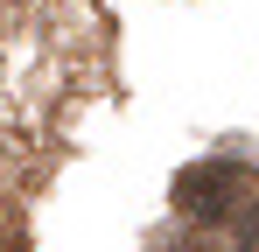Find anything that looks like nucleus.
Returning <instances> with one entry per match:
<instances>
[{
    "label": "nucleus",
    "mask_w": 259,
    "mask_h": 252,
    "mask_svg": "<svg viewBox=\"0 0 259 252\" xmlns=\"http://www.w3.org/2000/svg\"><path fill=\"white\" fill-rule=\"evenodd\" d=\"M238 161H196L175 175V210L182 217H196V224H217V217H231L238 210Z\"/></svg>",
    "instance_id": "nucleus-1"
},
{
    "label": "nucleus",
    "mask_w": 259,
    "mask_h": 252,
    "mask_svg": "<svg viewBox=\"0 0 259 252\" xmlns=\"http://www.w3.org/2000/svg\"><path fill=\"white\" fill-rule=\"evenodd\" d=\"M238 245H245V252H259V210L245 217V231H238Z\"/></svg>",
    "instance_id": "nucleus-2"
}]
</instances>
